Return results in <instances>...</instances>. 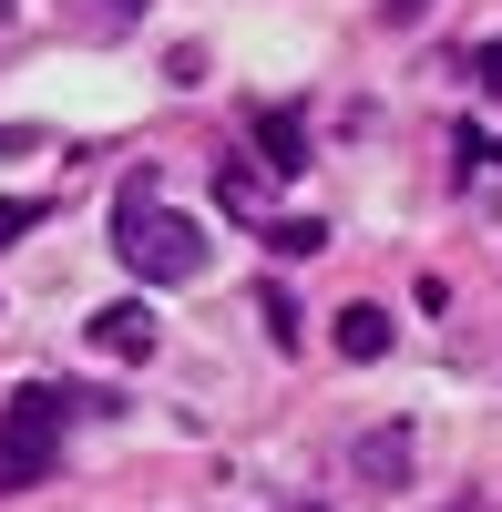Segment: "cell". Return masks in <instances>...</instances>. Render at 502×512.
Here are the masks:
<instances>
[{
    "label": "cell",
    "mask_w": 502,
    "mask_h": 512,
    "mask_svg": "<svg viewBox=\"0 0 502 512\" xmlns=\"http://www.w3.org/2000/svg\"><path fill=\"white\" fill-rule=\"evenodd\" d=\"M11 11H21V0H0V21H11Z\"/></svg>",
    "instance_id": "cell-10"
},
{
    "label": "cell",
    "mask_w": 502,
    "mask_h": 512,
    "mask_svg": "<svg viewBox=\"0 0 502 512\" xmlns=\"http://www.w3.org/2000/svg\"><path fill=\"white\" fill-rule=\"evenodd\" d=\"M339 359H390V308H339Z\"/></svg>",
    "instance_id": "cell-5"
},
{
    "label": "cell",
    "mask_w": 502,
    "mask_h": 512,
    "mask_svg": "<svg viewBox=\"0 0 502 512\" xmlns=\"http://www.w3.org/2000/svg\"><path fill=\"white\" fill-rule=\"evenodd\" d=\"M431 11V0H380V21H421Z\"/></svg>",
    "instance_id": "cell-9"
},
{
    "label": "cell",
    "mask_w": 502,
    "mask_h": 512,
    "mask_svg": "<svg viewBox=\"0 0 502 512\" xmlns=\"http://www.w3.org/2000/svg\"><path fill=\"white\" fill-rule=\"evenodd\" d=\"M349 461H359L369 482H400V472H410V431H369V441H359Z\"/></svg>",
    "instance_id": "cell-6"
},
{
    "label": "cell",
    "mask_w": 502,
    "mask_h": 512,
    "mask_svg": "<svg viewBox=\"0 0 502 512\" xmlns=\"http://www.w3.org/2000/svg\"><path fill=\"white\" fill-rule=\"evenodd\" d=\"M144 21V0H62V31L72 41H123Z\"/></svg>",
    "instance_id": "cell-4"
},
{
    "label": "cell",
    "mask_w": 502,
    "mask_h": 512,
    "mask_svg": "<svg viewBox=\"0 0 502 512\" xmlns=\"http://www.w3.org/2000/svg\"><path fill=\"white\" fill-rule=\"evenodd\" d=\"M113 256L144 287H185V277H205V226L175 216V205L154 195V175H134V185L113 195Z\"/></svg>",
    "instance_id": "cell-1"
},
{
    "label": "cell",
    "mask_w": 502,
    "mask_h": 512,
    "mask_svg": "<svg viewBox=\"0 0 502 512\" xmlns=\"http://www.w3.org/2000/svg\"><path fill=\"white\" fill-rule=\"evenodd\" d=\"M31 226H41V205H31V195H0V246L31 236Z\"/></svg>",
    "instance_id": "cell-7"
},
{
    "label": "cell",
    "mask_w": 502,
    "mask_h": 512,
    "mask_svg": "<svg viewBox=\"0 0 502 512\" xmlns=\"http://www.w3.org/2000/svg\"><path fill=\"white\" fill-rule=\"evenodd\" d=\"M82 400L52 390V379H31V390H11V410H0V492H31L41 472L62 461V420Z\"/></svg>",
    "instance_id": "cell-2"
},
{
    "label": "cell",
    "mask_w": 502,
    "mask_h": 512,
    "mask_svg": "<svg viewBox=\"0 0 502 512\" xmlns=\"http://www.w3.org/2000/svg\"><path fill=\"white\" fill-rule=\"evenodd\" d=\"M472 82H482V93L502 103V41H482V52H472Z\"/></svg>",
    "instance_id": "cell-8"
},
{
    "label": "cell",
    "mask_w": 502,
    "mask_h": 512,
    "mask_svg": "<svg viewBox=\"0 0 502 512\" xmlns=\"http://www.w3.org/2000/svg\"><path fill=\"white\" fill-rule=\"evenodd\" d=\"M154 338H164V318L144 308V297H123V308L93 318V349H103V359H154Z\"/></svg>",
    "instance_id": "cell-3"
}]
</instances>
